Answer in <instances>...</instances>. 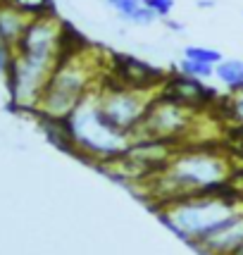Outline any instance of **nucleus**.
<instances>
[{
    "instance_id": "1",
    "label": "nucleus",
    "mask_w": 243,
    "mask_h": 255,
    "mask_svg": "<svg viewBox=\"0 0 243 255\" xmlns=\"http://www.w3.org/2000/svg\"><path fill=\"white\" fill-rule=\"evenodd\" d=\"M234 174L232 157L222 153L215 145H193V148H179L174 157L148 177L141 184L150 191L148 200L165 205L169 200L196 196V193H212V191L227 189V181ZM138 186V184H136Z\"/></svg>"
},
{
    "instance_id": "2",
    "label": "nucleus",
    "mask_w": 243,
    "mask_h": 255,
    "mask_svg": "<svg viewBox=\"0 0 243 255\" xmlns=\"http://www.w3.org/2000/svg\"><path fill=\"white\" fill-rule=\"evenodd\" d=\"M100 69L103 67L96 50L69 29L65 53L60 57L36 110L43 115V120H67L81 105V100L100 86Z\"/></svg>"
},
{
    "instance_id": "3",
    "label": "nucleus",
    "mask_w": 243,
    "mask_h": 255,
    "mask_svg": "<svg viewBox=\"0 0 243 255\" xmlns=\"http://www.w3.org/2000/svg\"><path fill=\"white\" fill-rule=\"evenodd\" d=\"M157 215L177 236L198 248L234 217L243 215V200L236 198L229 189H222L169 200L157 208Z\"/></svg>"
},
{
    "instance_id": "4",
    "label": "nucleus",
    "mask_w": 243,
    "mask_h": 255,
    "mask_svg": "<svg viewBox=\"0 0 243 255\" xmlns=\"http://www.w3.org/2000/svg\"><path fill=\"white\" fill-rule=\"evenodd\" d=\"M115 84H100L98 89V108L103 117L115 127L117 131L126 133V136H136L141 122L145 120V112L150 108L153 98L160 91H141V89H129L120 84L117 79H112Z\"/></svg>"
},
{
    "instance_id": "5",
    "label": "nucleus",
    "mask_w": 243,
    "mask_h": 255,
    "mask_svg": "<svg viewBox=\"0 0 243 255\" xmlns=\"http://www.w3.org/2000/svg\"><path fill=\"white\" fill-rule=\"evenodd\" d=\"M193 127H196V110L157 93L145 112V120L141 122L133 141L136 138H157V141H169L177 145L179 141L188 138Z\"/></svg>"
},
{
    "instance_id": "6",
    "label": "nucleus",
    "mask_w": 243,
    "mask_h": 255,
    "mask_svg": "<svg viewBox=\"0 0 243 255\" xmlns=\"http://www.w3.org/2000/svg\"><path fill=\"white\" fill-rule=\"evenodd\" d=\"M110 72L112 79H117L120 84L129 86V89L160 91L162 81H165V74L157 67L148 65V62L131 55H112Z\"/></svg>"
},
{
    "instance_id": "7",
    "label": "nucleus",
    "mask_w": 243,
    "mask_h": 255,
    "mask_svg": "<svg viewBox=\"0 0 243 255\" xmlns=\"http://www.w3.org/2000/svg\"><path fill=\"white\" fill-rule=\"evenodd\" d=\"M160 93L167 96V98L177 100V103H181V105H186L191 110H196V112L203 110L212 98V91L205 89L200 79L186 77V74H181V72L165 77L162 86H160Z\"/></svg>"
},
{
    "instance_id": "8",
    "label": "nucleus",
    "mask_w": 243,
    "mask_h": 255,
    "mask_svg": "<svg viewBox=\"0 0 243 255\" xmlns=\"http://www.w3.org/2000/svg\"><path fill=\"white\" fill-rule=\"evenodd\" d=\"M215 79L232 93H243V60L229 57L215 65Z\"/></svg>"
},
{
    "instance_id": "9",
    "label": "nucleus",
    "mask_w": 243,
    "mask_h": 255,
    "mask_svg": "<svg viewBox=\"0 0 243 255\" xmlns=\"http://www.w3.org/2000/svg\"><path fill=\"white\" fill-rule=\"evenodd\" d=\"M177 72H181V74H186V77H193V79H200V81H203V79H212V77H215V65L184 57V60L179 62Z\"/></svg>"
},
{
    "instance_id": "10",
    "label": "nucleus",
    "mask_w": 243,
    "mask_h": 255,
    "mask_svg": "<svg viewBox=\"0 0 243 255\" xmlns=\"http://www.w3.org/2000/svg\"><path fill=\"white\" fill-rule=\"evenodd\" d=\"M12 7H17L19 12H24L26 17H43L53 12V2L50 0H7Z\"/></svg>"
},
{
    "instance_id": "11",
    "label": "nucleus",
    "mask_w": 243,
    "mask_h": 255,
    "mask_svg": "<svg viewBox=\"0 0 243 255\" xmlns=\"http://www.w3.org/2000/svg\"><path fill=\"white\" fill-rule=\"evenodd\" d=\"M184 57L198 60V62H210V65H217V62L224 60L217 48H208V45H186L184 48Z\"/></svg>"
},
{
    "instance_id": "12",
    "label": "nucleus",
    "mask_w": 243,
    "mask_h": 255,
    "mask_svg": "<svg viewBox=\"0 0 243 255\" xmlns=\"http://www.w3.org/2000/svg\"><path fill=\"white\" fill-rule=\"evenodd\" d=\"M108 5H110L112 10L120 14V19L124 22L129 14H133V12L143 5V0H108Z\"/></svg>"
},
{
    "instance_id": "13",
    "label": "nucleus",
    "mask_w": 243,
    "mask_h": 255,
    "mask_svg": "<svg viewBox=\"0 0 243 255\" xmlns=\"http://www.w3.org/2000/svg\"><path fill=\"white\" fill-rule=\"evenodd\" d=\"M157 19H160V17H157L153 10H148L145 5H141V7L133 12V14H129L124 22H126V24H136V26H150V24H155Z\"/></svg>"
},
{
    "instance_id": "14",
    "label": "nucleus",
    "mask_w": 243,
    "mask_h": 255,
    "mask_svg": "<svg viewBox=\"0 0 243 255\" xmlns=\"http://www.w3.org/2000/svg\"><path fill=\"white\" fill-rule=\"evenodd\" d=\"M143 5L148 10H153L160 19H167L174 10V0H143Z\"/></svg>"
},
{
    "instance_id": "15",
    "label": "nucleus",
    "mask_w": 243,
    "mask_h": 255,
    "mask_svg": "<svg viewBox=\"0 0 243 255\" xmlns=\"http://www.w3.org/2000/svg\"><path fill=\"white\" fill-rule=\"evenodd\" d=\"M234 110H236V115L243 120V93H239V98H236V103H234Z\"/></svg>"
},
{
    "instance_id": "16",
    "label": "nucleus",
    "mask_w": 243,
    "mask_h": 255,
    "mask_svg": "<svg viewBox=\"0 0 243 255\" xmlns=\"http://www.w3.org/2000/svg\"><path fill=\"white\" fill-rule=\"evenodd\" d=\"M167 29H172V31H177V33L184 31V26H181L179 22H174V19H167Z\"/></svg>"
},
{
    "instance_id": "17",
    "label": "nucleus",
    "mask_w": 243,
    "mask_h": 255,
    "mask_svg": "<svg viewBox=\"0 0 243 255\" xmlns=\"http://www.w3.org/2000/svg\"><path fill=\"white\" fill-rule=\"evenodd\" d=\"M227 255H243V241H239V244L234 246V248H232V251H229Z\"/></svg>"
},
{
    "instance_id": "18",
    "label": "nucleus",
    "mask_w": 243,
    "mask_h": 255,
    "mask_svg": "<svg viewBox=\"0 0 243 255\" xmlns=\"http://www.w3.org/2000/svg\"><path fill=\"white\" fill-rule=\"evenodd\" d=\"M215 2L212 0H198V7H212Z\"/></svg>"
}]
</instances>
